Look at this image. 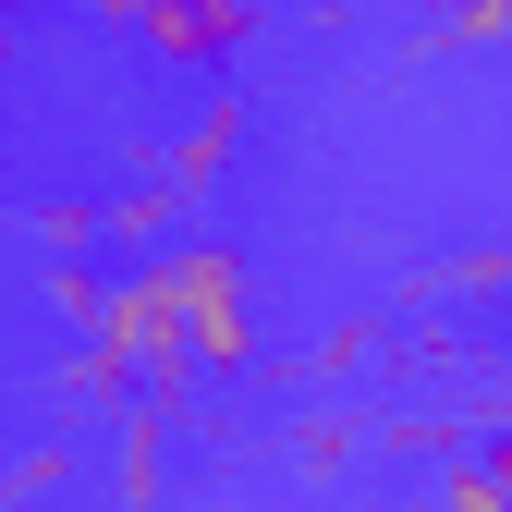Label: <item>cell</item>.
<instances>
[{
  "mask_svg": "<svg viewBox=\"0 0 512 512\" xmlns=\"http://www.w3.org/2000/svg\"><path fill=\"white\" fill-rule=\"evenodd\" d=\"M171 293H183V330H196V366H256V293H244V244L196 232L171 244Z\"/></svg>",
  "mask_w": 512,
  "mask_h": 512,
  "instance_id": "7a4b0ae2",
  "label": "cell"
},
{
  "mask_svg": "<svg viewBox=\"0 0 512 512\" xmlns=\"http://www.w3.org/2000/svg\"><path fill=\"white\" fill-rule=\"evenodd\" d=\"M232 135H244V110L220 98V110L196 122V135H183V147H171V171H159V183H171V196H208V183H220V159H232Z\"/></svg>",
  "mask_w": 512,
  "mask_h": 512,
  "instance_id": "277c9868",
  "label": "cell"
},
{
  "mask_svg": "<svg viewBox=\"0 0 512 512\" xmlns=\"http://www.w3.org/2000/svg\"><path fill=\"white\" fill-rule=\"evenodd\" d=\"M476 37H512V0H464V13H452V49H476Z\"/></svg>",
  "mask_w": 512,
  "mask_h": 512,
  "instance_id": "8992f818",
  "label": "cell"
},
{
  "mask_svg": "<svg viewBox=\"0 0 512 512\" xmlns=\"http://www.w3.org/2000/svg\"><path fill=\"white\" fill-rule=\"evenodd\" d=\"M439 512H512L500 464H488V452H476V464H452V488H439Z\"/></svg>",
  "mask_w": 512,
  "mask_h": 512,
  "instance_id": "5b68a950",
  "label": "cell"
},
{
  "mask_svg": "<svg viewBox=\"0 0 512 512\" xmlns=\"http://www.w3.org/2000/svg\"><path fill=\"white\" fill-rule=\"evenodd\" d=\"M98 13L122 37H147L159 61H196V74H220V61L256 37V0H98Z\"/></svg>",
  "mask_w": 512,
  "mask_h": 512,
  "instance_id": "3957f363",
  "label": "cell"
},
{
  "mask_svg": "<svg viewBox=\"0 0 512 512\" xmlns=\"http://www.w3.org/2000/svg\"><path fill=\"white\" fill-rule=\"evenodd\" d=\"M0 61H13V0H0Z\"/></svg>",
  "mask_w": 512,
  "mask_h": 512,
  "instance_id": "52a82bcc",
  "label": "cell"
},
{
  "mask_svg": "<svg viewBox=\"0 0 512 512\" xmlns=\"http://www.w3.org/2000/svg\"><path fill=\"white\" fill-rule=\"evenodd\" d=\"M196 366V330H183V293H171V256L122 269L86 317V391L110 403H171V378Z\"/></svg>",
  "mask_w": 512,
  "mask_h": 512,
  "instance_id": "6da1fadb",
  "label": "cell"
}]
</instances>
